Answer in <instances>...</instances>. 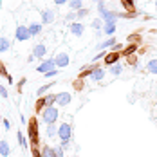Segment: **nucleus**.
I'll return each instance as SVG.
<instances>
[{
    "instance_id": "f257e3e1",
    "label": "nucleus",
    "mask_w": 157,
    "mask_h": 157,
    "mask_svg": "<svg viewBox=\"0 0 157 157\" xmlns=\"http://www.w3.org/2000/svg\"><path fill=\"white\" fill-rule=\"evenodd\" d=\"M27 136H29V144H31L33 148H38L40 146V137H38V121H36V117L29 119Z\"/></svg>"
},
{
    "instance_id": "f03ea898",
    "label": "nucleus",
    "mask_w": 157,
    "mask_h": 157,
    "mask_svg": "<svg viewBox=\"0 0 157 157\" xmlns=\"http://www.w3.org/2000/svg\"><path fill=\"white\" fill-rule=\"evenodd\" d=\"M58 117H60V112H58V109L54 105L52 107H45V109L42 110V121L45 125H56Z\"/></svg>"
},
{
    "instance_id": "7ed1b4c3",
    "label": "nucleus",
    "mask_w": 157,
    "mask_h": 157,
    "mask_svg": "<svg viewBox=\"0 0 157 157\" xmlns=\"http://www.w3.org/2000/svg\"><path fill=\"white\" fill-rule=\"evenodd\" d=\"M52 60H54L56 69H63V67H67V65L71 63V56H69V52H67L65 49H60V51H56V52H54Z\"/></svg>"
},
{
    "instance_id": "20e7f679",
    "label": "nucleus",
    "mask_w": 157,
    "mask_h": 157,
    "mask_svg": "<svg viewBox=\"0 0 157 157\" xmlns=\"http://www.w3.org/2000/svg\"><path fill=\"white\" fill-rule=\"evenodd\" d=\"M56 103V94H45L42 98H38L36 101V112H42L45 107H52Z\"/></svg>"
},
{
    "instance_id": "39448f33",
    "label": "nucleus",
    "mask_w": 157,
    "mask_h": 157,
    "mask_svg": "<svg viewBox=\"0 0 157 157\" xmlns=\"http://www.w3.org/2000/svg\"><path fill=\"white\" fill-rule=\"evenodd\" d=\"M58 137H60V141H71L72 139V125L62 123L58 126Z\"/></svg>"
},
{
    "instance_id": "423d86ee",
    "label": "nucleus",
    "mask_w": 157,
    "mask_h": 157,
    "mask_svg": "<svg viewBox=\"0 0 157 157\" xmlns=\"http://www.w3.org/2000/svg\"><path fill=\"white\" fill-rule=\"evenodd\" d=\"M31 38V33L27 29V25H18L15 29V40L16 42H27Z\"/></svg>"
},
{
    "instance_id": "0eeeda50",
    "label": "nucleus",
    "mask_w": 157,
    "mask_h": 157,
    "mask_svg": "<svg viewBox=\"0 0 157 157\" xmlns=\"http://www.w3.org/2000/svg\"><path fill=\"white\" fill-rule=\"evenodd\" d=\"M69 34L71 36H76V38H81L85 34V25L81 22H71L69 25Z\"/></svg>"
},
{
    "instance_id": "6e6552de",
    "label": "nucleus",
    "mask_w": 157,
    "mask_h": 157,
    "mask_svg": "<svg viewBox=\"0 0 157 157\" xmlns=\"http://www.w3.org/2000/svg\"><path fill=\"white\" fill-rule=\"evenodd\" d=\"M54 69H56V65H54V60H52V58L42 60V62L38 63V67H36V71H38L40 74H47L49 71H54Z\"/></svg>"
},
{
    "instance_id": "1a4fd4ad",
    "label": "nucleus",
    "mask_w": 157,
    "mask_h": 157,
    "mask_svg": "<svg viewBox=\"0 0 157 157\" xmlns=\"http://www.w3.org/2000/svg\"><path fill=\"white\" fill-rule=\"evenodd\" d=\"M105 74H107V71H105L103 67L96 65V69L92 71V74H90V79H92L94 83H99V81H103V79H105Z\"/></svg>"
},
{
    "instance_id": "9d476101",
    "label": "nucleus",
    "mask_w": 157,
    "mask_h": 157,
    "mask_svg": "<svg viewBox=\"0 0 157 157\" xmlns=\"http://www.w3.org/2000/svg\"><path fill=\"white\" fill-rule=\"evenodd\" d=\"M71 99H72V94L71 92H58L56 94V105L58 107H65V105L71 103Z\"/></svg>"
},
{
    "instance_id": "9b49d317",
    "label": "nucleus",
    "mask_w": 157,
    "mask_h": 157,
    "mask_svg": "<svg viewBox=\"0 0 157 157\" xmlns=\"http://www.w3.org/2000/svg\"><path fill=\"white\" fill-rule=\"evenodd\" d=\"M45 54H47V47H45L44 44H36V45L33 47V56H34V58H38L40 62L44 60V56H45Z\"/></svg>"
},
{
    "instance_id": "f8f14e48",
    "label": "nucleus",
    "mask_w": 157,
    "mask_h": 157,
    "mask_svg": "<svg viewBox=\"0 0 157 157\" xmlns=\"http://www.w3.org/2000/svg\"><path fill=\"white\" fill-rule=\"evenodd\" d=\"M119 58H121V52H116V51H110V52H107V56L103 58V62H105V65H114V63L119 62Z\"/></svg>"
},
{
    "instance_id": "ddd939ff",
    "label": "nucleus",
    "mask_w": 157,
    "mask_h": 157,
    "mask_svg": "<svg viewBox=\"0 0 157 157\" xmlns=\"http://www.w3.org/2000/svg\"><path fill=\"white\" fill-rule=\"evenodd\" d=\"M117 44V40H116V36H110L109 40H105V42H99L98 45H96V49L98 51H105V49H112L114 45Z\"/></svg>"
},
{
    "instance_id": "4468645a",
    "label": "nucleus",
    "mask_w": 157,
    "mask_h": 157,
    "mask_svg": "<svg viewBox=\"0 0 157 157\" xmlns=\"http://www.w3.org/2000/svg\"><path fill=\"white\" fill-rule=\"evenodd\" d=\"M40 15H42V24H52L56 18V13L52 9H44Z\"/></svg>"
},
{
    "instance_id": "2eb2a0df",
    "label": "nucleus",
    "mask_w": 157,
    "mask_h": 157,
    "mask_svg": "<svg viewBox=\"0 0 157 157\" xmlns=\"http://www.w3.org/2000/svg\"><path fill=\"white\" fill-rule=\"evenodd\" d=\"M99 18L103 20V24H107V22H116L119 16H117V13H116V11H110V9H107L105 13H101V15H99Z\"/></svg>"
},
{
    "instance_id": "dca6fc26",
    "label": "nucleus",
    "mask_w": 157,
    "mask_h": 157,
    "mask_svg": "<svg viewBox=\"0 0 157 157\" xmlns=\"http://www.w3.org/2000/svg\"><path fill=\"white\" fill-rule=\"evenodd\" d=\"M137 44H128L123 51H121V56H125V58H128V56H132V54H136L137 52Z\"/></svg>"
},
{
    "instance_id": "f3484780",
    "label": "nucleus",
    "mask_w": 157,
    "mask_h": 157,
    "mask_svg": "<svg viewBox=\"0 0 157 157\" xmlns=\"http://www.w3.org/2000/svg\"><path fill=\"white\" fill-rule=\"evenodd\" d=\"M9 154H11L9 143L4 141V139H0V157H9Z\"/></svg>"
},
{
    "instance_id": "a211bd4d",
    "label": "nucleus",
    "mask_w": 157,
    "mask_h": 157,
    "mask_svg": "<svg viewBox=\"0 0 157 157\" xmlns=\"http://www.w3.org/2000/svg\"><path fill=\"white\" fill-rule=\"evenodd\" d=\"M116 29H117L116 22H107V24H103V29H101V31L105 33V34H109V36H112V34L116 33Z\"/></svg>"
},
{
    "instance_id": "6ab92c4d",
    "label": "nucleus",
    "mask_w": 157,
    "mask_h": 157,
    "mask_svg": "<svg viewBox=\"0 0 157 157\" xmlns=\"http://www.w3.org/2000/svg\"><path fill=\"white\" fill-rule=\"evenodd\" d=\"M27 29H29V33H31V36H36V34L42 33V24H40V22H33V24L27 25Z\"/></svg>"
},
{
    "instance_id": "aec40b11",
    "label": "nucleus",
    "mask_w": 157,
    "mask_h": 157,
    "mask_svg": "<svg viewBox=\"0 0 157 157\" xmlns=\"http://www.w3.org/2000/svg\"><path fill=\"white\" fill-rule=\"evenodd\" d=\"M94 69H96V65H94V63H92V65H85V67H83V69L79 71V78L83 79V78H87V76H90Z\"/></svg>"
},
{
    "instance_id": "412c9836",
    "label": "nucleus",
    "mask_w": 157,
    "mask_h": 157,
    "mask_svg": "<svg viewBox=\"0 0 157 157\" xmlns=\"http://www.w3.org/2000/svg\"><path fill=\"white\" fill-rule=\"evenodd\" d=\"M9 49H11V42H9V38L2 36V38H0V52H7Z\"/></svg>"
},
{
    "instance_id": "4be33fe9",
    "label": "nucleus",
    "mask_w": 157,
    "mask_h": 157,
    "mask_svg": "<svg viewBox=\"0 0 157 157\" xmlns=\"http://www.w3.org/2000/svg\"><path fill=\"white\" fill-rule=\"evenodd\" d=\"M109 72L112 74V76H119V74L123 72V65H121L119 62L114 63V65H110V71H109Z\"/></svg>"
},
{
    "instance_id": "5701e85b",
    "label": "nucleus",
    "mask_w": 157,
    "mask_h": 157,
    "mask_svg": "<svg viewBox=\"0 0 157 157\" xmlns=\"http://www.w3.org/2000/svg\"><path fill=\"white\" fill-rule=\"evenodd\" d=\"M89 13H90V9H89V7H81V9H78V11H76V20L81 22L83 18H87V16H89Z\"/></svg>"
},
{
    "instance_id": "b1692460",
    "label": "nucleus",
    "mask_w": 157,
    "mask_h": 157,
    "mask_svg": "<svg viewBox=\"0 0 157 157\" xmlns=\"http://www.w3.org/2000/svg\"><path fill=\"white\" fill-rule=\"evenodd\" d=\"M121 4H123V7L126 9V13L136 11V2L134 0H121Z\"/></svg>"
},
{
    "instance_id": "393cba45",
    "label": "nucleus",
    "mask_w": 157,
    "mask_h": 157,
    "mask_svg": "<svg viewBox=\"0 0 157 157\" xmlns=\"http://www.w3.org/2000/svg\"><path fill=\"white\" fill-rule=\"evenodd\" d=\"M146 71L157 76V58H154V60H150V62L146 63Z\"/></svg>"
},
{
    "instance_id": "a878e982",
    "label": "nucleus",
    "mask_w": 157,
    "mask_h": 157,
    "mask_svg": "<svg viewBox=\"0 0 157 157\" xmlns=\"http://www.w3.org/2000/svg\"><path fill=\"white\" fill-rule=\"evenodd\" d=\"M69 7L71 11H78L83 7V0H69Z\"/></svg>"
},
{
    "instance_id": "bb28decb",
    "label": "nucleus",
    "mask_w": 157,
    "mask_h": 157,
    "mask_svg": "<svg viewBox=\"0 0 157 157\" xmlns=\"http://www.w3.org/2000/svg\"><path fill=\"white\" fill-rule=\"evenodd\" d=\"M45 134H47V137H56V136H58V126L56 125H47Z\"/></svg>"
},
{
    "instance_id": "cd10ccee",
    "label": "nucleus",
    "mask_w": 157,
    "mask_h": 157,
    "mask_svg": "<svg viewBox=\"0 0 157 157\" xmlns=\"http://www.w3.org/2000/svg\"><path fill=\"white\" fill-rule=\"evenodd\" d=\"M42 157H56L54 155V148L49 146V144H45V146L42 148Z\"/></svg>"
},
{
    "instance_id": "c85d7f7f",
    "label": "nucleus",
    "mask_w": 157,
    "mask_h": 157,
    "mask_svg": "<svg viewBox=\"0 0 157 157\" xmlns=\"http://www.w3.org/2000/svg\"><path fill=\"white\" fill-rule=\"evenodd\" d=\"M52 85H56V83H45V85H42V87L36 90V96H38V98H42V96L45 94V92H47V90L51 89V87H52Z\"/></svg>"
},
{
    "instance_id": "c756f323",
    "label": "nucleus",
    "mask_w": 157,
    "mask_h": 157,
    "mask_svg": "<svg viewBox=\"0 0 157 157\" xmlns=\"http://www.w3.org/2000/svg\"><path fill=\"white\" fill-rule=\"evenodd\" d=\"M90 27L96 29V31H101L99 27H103V20H101V18H94V20H92V24H90Z\"/></svg>"
},
{
    "instance_id": "7c9ffc66",
    "label": "nucleus",
    "mask_w": 157,
    "mask_h": 157,
    "mask_svg": "<svg viewBox=\"0 0 157 157\" xmlns=\"http://www.w3.org/2000/svg\"><path fill=\"white\" fill-rule=\"evenodd\" d=\"M16 137H18V143H20V144H22L24 148H27V144H29V143H27V139H25V136H24L22 132H18V134H16Z\"/></svg>"
},
{
    "instance_id": "2f4dec72",
    "label": "nucleus",
    "mask_w": 157,
    "mask_h": 157,
    "mask_svg": "<svg viewBox=\"0 0 157 157\" xmlns=\"http://www.w3.org/2000/svg\"><path fill=\"white\" fill-rule=\"evenodd\" d=\"M54 148V155L56 157H65V150H63L60 144H56V146H52Z\"/></svg>"
},
{
    "instance_id": "473e14b6",
    "label": "nucleus",
    "mask_w": 157,
    "mask_h": 157,
    "mask_svg": "<svg viewBox=\"0 0 157 157\" xmlns=\"http://www.w3.org/2000/svg\"><path fill=\"white\" fill-rule=\"evenodd\" d=\"M126 63H128V65H132V67H137V56H134V54H132V56H128V58H126Z\"/></svg>"
},
{
    "instance_id": "72a5a7b5",
    "label": "nucleus",
    "mask_w": 157,
    "mask_h": 157,
    "mask_svg": "<svg viewBox=\"0 0 157 157\" xmlns=\"http://www.w3.org/2000/svg\"><path fill=\"white\" fill-rule=\"evenodd\" d=\"M107 11V6H105V2L101 0V2H98V13L101 15V13H105Z\"/></svg>"
},
{
    "instance_id": "f704fd0d",
    "label": "nucleus",
    "mask_w": 157,
    "mask_h": 157,
    "mask_svg": "<svg viewBox=\"0 0 157 157\" xmlns=\"http://www.w3.org/2000/svg\"><path fill=\"white\" fill-rule=\"evenodd\" d=\"M65 20L74 22V20H76V13H74V11H69V13H67V16H65Z\"/></svg>"
},
{
    "instance_id": "c9c22d12",
    "label": "nucleus",
    "mask_w": 157,
    "mask_h": 157,
    "mask_svg": "<svg viewBox=\"0 0 157 157\" xmlns=\"http://www.w3.org/2000/svg\"><path fill=\"white\" fill-rule=\"evenodd\" d=\"M58 72H60V71H56V69H54V71H49L47 74H44V76H45V78H54V76H58Z\"/></svg>"
},
{
    "instance_id": "e433bc0d",
    "label": "nucleus",
    "mask_w": 157,
    "mask_h": 157,
    "mask_svg": "<svg viewBox=\"0 0 157 157\" xmlns=\"http://www.w3.org/2000/svg\"><path fill=\"white\" fill-rule=\"evenodd\" d=\"M0 76H6V78L9 76V74H7V71H6V67H4V63H2V62H0Z\"/></svg>"
},
{
    "instance_id": "4c0bfd02",
    "label": "nucleus",
    "mask_w": 157,
    "mask_h": 157,
    "mask_svg": "<svg viewBox=\"0 0 157 157\" xmlns=\"http://www.w3.org/2000/svg\"><path fill=\"white\" fill-rule=\"evenodd\" d=\"M105 56H107V52H105V51H99V54H98V56H94V62H98V60H103Z\"/></svg>"
},
{
    "instance_id": "58836bf2",
    "label": "nucleus",
    "mask_w": 157,
    "mask_h": 157,
    "mask_svg": "<svg viewBox=\"0 0 157 157\" xmlns=\"http://www.w3.org/2000/svg\"><path fill=\"white\" fill-rule=\"evenodd\" d=\"M137 40H139V34H132V36H128V42H132V44H137Z\"/></svg>"
},
{
    "instance_id": "ea45409f",
    "label": "nucleus",
    "mask_w": 157,
    "mask_h": 157,
    "mask_svg": "<svg viewBox=\"0 0 157 157\" xmlns=\"http://www.w3.org/2000/svg\"><path fill=\"white\" fill-rule=\"evenodd\" d=\"M0 96H2V98H7V89H6L4 85H0Z\"/></svg>"
},
{
    "instance_id": "a19ab883",
    "label": "nucleus",
    "mask_w": 157,
    "mask_h": 157,
    "mask_svg": "<svg viewBox=\"0 0 157 157\" xmlns=\"http://www.w3.org/2000/svg\"><path fill=\"white\" fill-rule=\"evenodd\" d=\"M60 146H62L63 150H67V148L71 146V141H60Z\"/></svg>"
},
{
    "instance_id": "79ce46f5",
    "label": "nucleus",
    "mask_w": 157,
    "mask_h": 157,
    "mask_svg": "<svg viewBox=\"0 0 157 157\" xmlns=\"http://www.w3.org/2000/svg\"><path fill=\"white\" fill-rule=\"evenodd\" d=\"M56 6H63V4H69V0H52Z\"/></svg>"
},
{
    "instance_id": "37998d69",
    "label": "nucleus",
    "mask_w": 157,
    "mask_h": 157,
    "mask_svg": "<svg viewBox=\"0 0 157 157\" xmlns=\"http://www.w3.org/2000/svg\"><path fill=\"white\" fill-rule=\"evenodd\" d=\"M25 85V78H22L20 81H18V90H22V87Z\"/></svg>"
},
{
    "instance_id": "c03bdc74",
    "label": "nucleus",
    "mask_w": 157,
    "mask_h": 157,
    "mask_svg": "<svg viewBox=\"0 0 157 157\" xmlns=\"http://www.w3.org/2000/svg\"><path fill=\"white\" fill-rule=\"evenodd\" d=\"M2 125L6 126V128H11V123H9L7 119H2Z\"/></svg>"
},
{
    "instance_id": "a18cd8bd",
    "label": "nucleus",
    "mask_w": 157,
    "mask_h": 157,
    "mask_svg": "<svg viewBox=\"0 0 157 157\" xmlns=\"http://www.w3.org/2000/svg\"><path fill=\"white\" fill-rule=\"evenodd\" d=\"M81 87H83V85H81V81H79V79H78V81H76V89H78V90H79Z\"/></svg>"
},
{
    "instance_id": "49530a36",
    "label": "nucleus",
    "mask_w": 157,
    "mask_h": 157,
    "mask_svg": "<svg viewBox=\"0 0 157 157\" xmlns=\"http://www.w3.org/2000/svg\"><path fill=\"white\" fill-rule=\"evenodd\" d=\"M154 7H155V13H157V0H154Z\"/></svg>"
},
{
    "instance_id": "de8ad7c7",
    "label": "nucleus",
    "mask_w": 157,
    "mask_h": 157,
    "mask_svg": "<svg viewBox=\"0 0 157 157\" xmlns=\"http://www.w3.org/2000/svg\"><path fill=\"white\" fill-rule=\"evenodd\" d=\"M92 2H96V4H98V2H101V0H92Z\"/></svg>"
},
{
    "instance_id": "09e8293b",
    "label": "nucleus",
    "mask_w": 157,
    "mask_h": 157,
    "mask_svg": "<svg viewBox=\"0 0 157 157\" xmlns=\"http://www.w3.org/2000/svg\"><path fill=\"white\" fill-rule=\"evenodd\" d=\"M0 123H2V114H0Z\"/></svg>"
},
{
    "instance_id": "8fccbe9b",
    "label": "nucleus",
    "mask_w": 157,
    "mask_h": 157,
    "mask_svg": "<svg viewBox=\"0 0 157 157\" xmlns=\"http://www.w3.org/2000/svg\"><path fill=\"white\" fill-rule=\"evenodd\" d=\"M134 2H136V0H134ZM137 2H143V0H137Z\"/></svg>"
},
{
    "instance_id": "3c124183",
    "label": "nucleus",
    "mask_w": 157,
    "mask_h": 157,
    "mask_svg": "<svg viewBox=\"0 0 157 157\" xmlns=\"http://www.w3.org/2000/svg\"><path fill=\"white\" fill-rule=\"evenodd\" d=\"M0 139H2V137H0Z\"/></svg>"
}]
</instances>
